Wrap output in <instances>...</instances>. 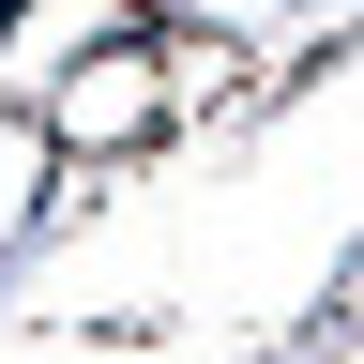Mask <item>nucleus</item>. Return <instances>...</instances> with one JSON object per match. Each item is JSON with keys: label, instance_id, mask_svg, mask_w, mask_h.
I'll return each mask as SVG.
<instances>
[{"label": "nucleus", "instance_id": "nucleus-1", "mask_svg": "<svg viewBox=\"0 0 364 364\" xmlns=\"http://www.w3.org/2000/svg\"><path fill=\"white\" fill-rule=\"evenodd\" d=\"M76 46H91V16H76V0H46V16L0 46V76H16V91H46V61H76Z\"/></svg>", "mask_w": 364, "mask_h": 364}]
</instances>
